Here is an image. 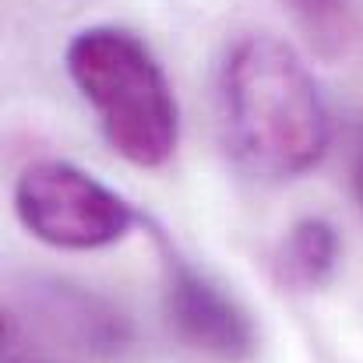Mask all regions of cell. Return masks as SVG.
<instances>
[{"mask_svg":"<svg viewBox=\"0 0 363 363\" xmlns=\"http://www.w3.org/2000/svg\"><path fill=\"white\" fill-rule=\"evenodd\" d=\"M64 67L121 159L141 169H159L173 159L180 106L145 39L117 25L82 28L64 50Z\"/></svg>","mask_w":363,"mask_h":363,"instance_id":"2","label":"cell"},{"mask_svg":"<svg viewBox=\"0 0 363 363\" xmlns=\"http://www.w3.org/2000/svg\"><path fill=\"white\" fill-rule=\"evenodd\" d=\"M233 159L257 180H293L328 148V106L300 53L268 32L237 39L219 71Z\"/></svg>","mask_w":363,"mask_h":363,"instance_id":"1","label":"cell"},{"mask_svg":"<svg viewBox=\"0 0 363 363\" xmlns=\"http://www.w3.org/2000/svg\"><path fill=\"white\" fill-rule=\"evenodd\" d=\"M286 4L321 53H335L339 46H346L357 0H286Z\"/></svg>","mask_w":363,"mask_h":363,"instance_id":"6","label":"cell"},{"mask_svg":"<svg viewBox=\"0 0 363 363\" xmlns=\"http://www.w3.org/2000/svg\"><path fill=\"white\" fill-rule=\"evenodd\" d=\"M159 250H162V303L173 332L205 357H216L223 363L250 360L257 350V332L250 314L162 237Z\"/></svg>","mask_w":363,"mask_h":363,"instance_id":"4","label":"cell"},{"mask_svg":"<svg viewBox=\"0 0 363 363\" xmlns=\"http://www.w3.org/2000/svg\"><path fill=\"white\" fill-rule=\"evenodd\" d=\"M339 268V233L332 223L307 216L275 250V275L289 289H321Z\"/></svg>","mask_w":363,"mask_h":363,"instance_id":"5","label":"cell"},{"mask_svg":"<svg viewBox=\"0 0 363 363\" xmlns=\"http://www.w3.org/2000/svg\"><path fill=\"white\" fill-rule=\"evenodd\" d=\"M4 363H64L60 357H53L50 350H43L18 321V314L7 311L4 318Z\"/></svg>","mask_w":363,"mask_h":363,"instance_id":"7","label":"cell"},{"mask_svg":"<svg viewBox=\"0 0 363 363\" xmlns=\"http://www.w3.org/2000/svg\"><path fill=\"white\" fill-rule=\"evenodd\" d=\"M14 212L35 240L60 250H96L123 240L138 216L113 187L89 169L43 159L14 184Z\"/></svg>","mask_w":363,"mask_h":363,"instance_id":"3","label":"cell"},{"mask_svg":"<svg viewBox=\"0 0 363 363\" xmlns=\"http://www.w3.org/2000/svg\"><path fill=\"white\" fill-rule=\"evenodd\" d=\"M353 194L363 212V134L357 138V148H353Z\"/></svg>","mask_w":363,"mask_h":363,"instance_id":"8","label":"cell"}]
</instances>
